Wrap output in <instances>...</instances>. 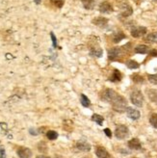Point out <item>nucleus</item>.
I'll return each mask as SVG.
<instances>
[{
  "instance_id": "f257e3e1",
  "label": "nucleus",
  "mask_w": 157,
  "mask_h": 158,
  "mask_svg": "<svg viewBox=\"0 0 157 158\" xmlns=\"http://www.w3.org/2000/svg\"><path fill=\"white\" fill-rule=\"evenodd\" d=\"M111 104H112L113 108L115 109V111L120 112V113L126 111V109H127L126 99H125L123 97L120 96V94H118V96L116 97V98L112 101Z\"/></svg>"
},
{
  "instance_id": "f03ea898",
  "label": "nucleus",
  "mask_w": 157,
  "mask_h": 158,
  "mask_svg": "<svg viewBox=\"0 0 157 158\" xmlns=\"http://www.w3.org/2000/svg\"><path fill=\"white\" fill-rule=\"evenodd\" d=\"M130 100L137 107H142L144 105V96L141 91L135 90L130 94Z\"/></svg>"
},
{
  "instance_id": "7ed1b4c3",
  "label": "nucleus",
  "mask_w": 157,
  "mask_h": 158,
  "mask_svg": "<svg viewBox=\"0 0 157 158\" xmlns=\"http://www.w3.org/2000/svg\"><path fill=\"white\" fill-rule=\"evenodd\" d=\"M129 135V130L127 128V126H125L123 124H119L115 129V136L117 139L119 140H123Z\"/></svg>"
},
{
  "instance_id": "20e7f679",
  "label": "nucleus",
  "mask_w": 157,
  "mask_h": 158,
  "mask_svg": "<svg viewBox=\"0 0 157 158\" xmlns=\"http://www.w3.org/2000/svg\"><path fill=\"white\" fill-rule=\"evenodd\" d=\"M119 7H120V11H121V15L123 18H128L133 14L132 7L127 3H122Z\"/></svg>"
},
{
  "instance_id": "39448f33",
  "label": "nucleus",
  "mask_w": 157,
  "mask_h": 158,
  "mask_svg": "<svg viewBox=\"0 0 157 158\" xmlns=\"http://www.w3.org/2000/svg\"><path fill=\"white\" fill-rule=\"evenodd\" d=\"M98 11L101 13V14H105V15H108V14H111L113 11H114V8L112 6V4L108 2V1H103L101 2L98 6Z\"/></svg>"
},
{
  "instance_id": "423d86ee",
  "label": "nucleus",
  "mask_w": 157,
  "mask_h": 158,
  "mask_svg": "<svg viewBox=\"0 0 157 158\" xmlns=\"http://www.w3.org/2000/svg\"><path fill=\"white\" fill-rule=\"evenodd\" d=\"M118 94H119L112 89H106L102 94V99L109 102V103H112V101L116 98V97L118 96Z\"/></svg>"
},
{
  "instance_id": "0eeeda50",
  "label": "nucleus",
  "mask_w": 157,
  "mask_h": 158,
  "mask_svg": "<svg viewBox=\"0 0 157 158\" xmlns=\"http://www.w3.org/2000/svg\"><path fill=\"white\" fill-rule=\"evenodd\" d=\"M147 28L144 26H135L131 29V36L133 38H141L147 34Z\"/></svg>"
},
{
  "instance_id": "6e6552de",
  "label": "nucleus",
  "mask_w": 157,
  "mask_h": 158,
  "mask_svg": "<svg viewBox=\"0 0 157 158\" xmlns=\"http://www.w3.org/2000/svg\"><path fill=\"white\" fill-rule=\"evenodd\" d=\"M122 54V49L121 47H112L111 49L108 50V58L109 60L114 61L117 58H119Z\"/></svg>"
},
{
  "instance_id": "1a4fd4ad",
  "label": "nucleus",
  "mask_w": 157,
  "mask_h": 158,
  "mask_svg": "<svg viewBox=\"0 0 157 158\" xmlns=\"http://www.w3.org/2000/svg\"><path fill=\"white\" fill-rule=\"evenodd\" d=\"M17 153L19 158H31V156H32V152H31V149L28 148H24V147L19 148Z\"/></svg>"
},
{
  "instance_id": "9d476101",
  "label": "nucleus",
  "mask_w": 157,
  "mask_h": 158,
  "mask_svg": "<svg viewBox=\"0 0 157 158\" xmlns=\"http://www.w3.org/2000/svg\"><path fill=\"white\" fill-rule=\"evenodd\" d=\"M126 114H127L128 118H130L131 120H133V121L139 120L140 117H141V114H140V112L138 111V110L135 109V108H132V107H127Z\"/></svg>"
},
{
  "instance_id": "9b49d317",
  "label": "nucleus",
  "mask_w": 157,
  "mask_h": 158,
  "mask_svg": "<svg viewBox=\"0 0 157 158\" xmlns=\"http://www.w3.org/2000/svg\"><path fill=\"white\" fill-rule=\"evenodd\" d=\"M76 148L79 149L80 152H88L91 151V145L87 141H84V140L78 141L76 144Z\"/></svg>"
},
{
  "instance_id": "f8f14e48",
  "label": "nucleus",
  "mask_w": 157,
  "mask_h": 158,
  "mask_svg": "<svg viewBox=\"0 0 157 158\" xmlns=\"http://www.w3.org/2000/svg\"><path fill=\"white\" fill-rule=\"evenodd\" d=\"M127 145H128L129 148L135 149V151H139V149L142 148V144H141L140 140L139 139H136V138H133L130 141H128V144Z\"/></svg>"
},
{
  "instance_id": "ddd939ff",
  "label": "nucleus",
  "mask_w": 157,
  "mask_h": 158,
  "mask_svg": "<svg viewBox=\"0 0 157 158\" xmlns=\"http://www.w3.org/2000/svg\"><path fill=\"white\" fill-rule=\"evenodd\" d=\"M96 154L98 158H111L110 153L106 151L103 147H97Z\"/></svg>"
},
{
  "instance_id": "4468645a",
  "label": "nucleus",
  "mask_w": 157,
  "mask_h": 158,
  "mask_svg": "<svg viewBox=\"0 0 157 158\" xmlns=\"http://www.w3.org/2000/svg\"><path fill=\"white\" fill-rule=\"evenodd\" d=\"M93 24L98 26V27H105L108 23V19H105V18H102V17H97L93 19L92 21Z\"/></svg>"
},
{
  "instance_id": "2eb2a0df",
  "label": "nucleus",
  "mask_w": 157,
  "mask_h": 158,
  "mask_svg": "<svg viewBox=\"0 0 157 158\" xmlns=\"http://www.w3.org/2000/svg\"><path fill=\"white\" fill-rule=\"evenodd\" d=\"M82 5L86 10H93L97 5V0H82Z\"/></svg>"
},
{
  "instance_id": "dca6fc26",
  "label": "nucleus",
  "mask_w": 157,
  "mask_h": 158,
  "mask_svg": "<svg viewBox=\"0 0 157 158\" xmlns=\"http://www.w3.org/2000/svg\"><path fill=\"white\" fill-rule=\"evenodd\" d=\"M90 55L93 57H97L100 58L103 55V50L100 47H92L90 49Z\"/></svg>"
},
{
  "instance_id": "f3484780",
  "label": "nucleus",
  "mask_w": 157,
  "mask_h": 158,
  "mask_svg": "<svg viewBox=\"0 0 157 158\" xmlns=\"http://www.w3.org/2000/svg\"><path fill=\"white\" fill-rule=\"evenodd\" d=\"M135 52L139 54H147L150 52V47L145 44H139L135 47Z\"/></svg>"
},
{
  "instance_id": "a211bd4d",
  "label": "nucleus",
  "mask_w": 157,
  "mask_h": 158,
  "mask_svg": "<svg viewBox=\"0 0 157 158\" xmlns=\"http://www.w3.org/2000/svg\"><path fill=\"white\" fill-rule=\"evenodd\" d=\"M147 94L148 98L152 102H157V90L155 89H150L147 91Z\"/></svg>"
},
{
  "instance_id": "6ab92c4d",
  "label": "nucleus",
  "mask_w": 157,
  "mask_h": 158,
  "mask_svg": "<svg viewBox=\"0 0 157 158\" xmlns=\"http://www.w3.org/2000/svg\"><path fill=\"white\" fill-rule=\"evenodd\" d=\"M122 80V73L118 69H114L112 76L110 77V81L112 82H119Z\"/></svg>"
},
{
  "instance_id": "aec40b11",
  "label": "nucleus",
  "mask_w": 157,
  "mask_h": 158,
  "mask_svg": "<svg viewBox=\"0 0 157 158\" xmlns=\"http://www.w3.org/2000/svg\"><path fill=\"white\" fill-rule=\"evenodd\" d=\"M123 39H125V35H124V33L121 32V31H119V32H117L113 35V42L115 44L120 43Z\"/></svg>"
},
{
  "instance_id": "412c9836",
  "label": "nucleus",
  "mask_w": 157,
  "mask_h": 158,
  "mask_svg": "<svg viewBox=\"0 0 157 158\" xmlns=\"http://www.w3.org/2000/svg\"><path fill=\"white\" fill-rule=\"evenodd\" d=\"M146 41L147 43H151V44H157V32L150 33L146 37Z\"/></svg>"
},
{
  "instance_id": "4be33fe9",
  "label": "nucleus",
  "mask_w": 157,
  "mask_h": 158,
  "mask_svg": "<svg viewBox=\"0 0 157 158\" xmlns=\"http://www.w3.org/2000/svg\"><path fill=\"white\" fill-rule=\"evenodd\" d=\"M92 120L97 123L98 125H102L103 124V122H104V118L102 116H100V115H97V114H93L92 116Z\"/></svg>"
},
{
  "instance_id": "5701e85b",
  "label": "nucleus",
  "mask_w": 157,
  "mask_h": 158,
  "mask_svg": "<svg viewBox=\"0 0 157 158\" xmlns=\"http://www.w3.org/2000/svg\"><path fill=\"white\" fill-rule=\"evenodd\" d=\"M80 101H81L82 106H84V107H89V106L91 105V101H90V99H89L88 97L86 96V94H81V97H80Z\"/></svg>"
},
{
  "instance_id": "b1692460",
  "label": "nucleus",
  "mask_w": 157,
  "mask_h": 158,
  "mask_svg": "<svg viewBox=\"0 0 157 158\" xmlns=\"http://www.w3.org/2000/svg\"><path fill=\"white\" fill-rule=\"evenodd\" d=\"M126 66H127V68L130 69H138V68L140 67L139 63H137V62L134 61V60H129V61H127V62H126Z\"/></svg>"
},
{
  "instance_id": "393cba45",
  "label": "nucleus",
  "mask_w": 157,
  "mask_h": 158,
  "mask_svg": "<svg viewBox=\"0 0 157 158\" xmlns=\"http://www.w3.org/2000/svg\"><path fill=\"white\" fill-rule=\"evenodd\" d=\"M46 137H48L51 141L56 140L58 138V133L56 131H54V130H49L48 133H46Z\"/></svg>"
},
{
  "instance_id": "a878e982",
  "label": "nucleus",
  "mask_w": 157,
  "mask_h": 158,
  "mask_svg": "<svg viewBox=\"0 0 157 158\" xmlns=\"http://www.w3.org/2000/svg\"><path fill=\"white\" fill-rule=\"evenodd\" d=\"M150 123L154 128L157 129V113H154L150 118Z\"/></svg>"
},
{
  "instance_id": "bb28decb",
  "label": "nucleus",
  "mask_w": 157,
  "mask_h": 158,
  "mask_svg": "<svg viewBox=\"0 0 157 158\" xmlns=\"http://www.w3.org/2000/svg\"><path fill=\"white\" fill-rule=\"evenodd\" d=\"M132 80L134 81L135 83H143L144 82V78L143 76H141L139 74H133L132 75Z\"/></svg>"
},
{
  "instance_id": "cd10ccee",
  "label": "nucleus",
  "mask_w": 157,
  "mask_h": 158,
  "mask_svg": "<svg viewBox=\"0 0 157 158\" xmlns=\"http://www.w3.org/2000/svg\"><path fill=\"white\" fill-rule=\"evenodd\" d=\"M147 79L151 84L153 85H157V73L156 74H148L147 75Z\"/></svg>"
},
{
  "instance_id": "c85d7f7f",
  "label": "nucleus",
  "mask_w": 157,
  "mask_h": 158,
  "mask_svg": "<svg viewBox=\"0 0 157 158\" xmlns=\"http://www.w3.org/2000/svg\"><path fill=\"white\" fill-rule=\"evenodd\" d=\"M51 2L55 7L59 8V9L64 6V0H51Z\"/></svg>"
},
{
  "instance_id": "c756f323",
  "label": "nucleus",
  "mask_w": 157,
  "mask_h": 158,
  "mask_svg": "<svg viewBox=\"0 0 157 158\" xmlns=\"http://www.w3.org/2000/svg\"><path fill=\"white\" fill-rule=\"evenodd\" d=\"M50 37H51V40H52L53 47H54V48H56V47H57V39H56V37H55V35H54L53 32L50 33Z\"/></svg>"
},
{
  "instance_id": "7c9ffc66",
  "label": "nucleus",
  "mask_w": 157,
  "mask_h": 158,
  "mask_svg": "<svg viewBox=\"0 0 157 158\" xmlns=\"http://www.w3.org/2000/svg\"><path fill=\"white\" fill-rule=\"evenodd\" d=\"M0 158H6V152L4 148H0Z\"/></svg>"
},
{
  "instance_id": "2f4dec72",
  "label": "nucleus",
  "mask_w": 157,
  "mask_h": 158,
  "mask_svg": "<svg viewBox=\"0 0 157 158\" xmlns=\"http://www.w3.org/2000/svg\"><path fill=\"white\" fill-rule=\"evenodd\" d=\"M104 133L106 134V135H107L109 138H111V137H112V132H111V130H110L109 128H105V129H104Z\"/></svg>"
},
{
  "instance_id": "473e14b6",
  "label": "nucleus",
  "mask_w": 157,
  "mask_h": 158,
  "mask_svg": "<svg viewBox=\"0 0 157 158\" xmlns=\"http://www.w3.org/2000/svg\"><path fill=\"white\" fill-rule=\"evenodd\" d=\"M150 54H151V56L157 57V50L156 49H152V50L150 51Z\"/></svg>"
},
{
  "instance_id": "72a5a7b5",
  "label": "nucleus",
  "mask_w": 157,
  "mask_h": 158,
  "mask_svg": "<svg viewBox=\"0 0 157 158\" xmlns=\"http://www.w3.org/2000/svg\"><path fill=\"white\" fill-rule=\"evenodd\" d=\"M36 158H50V157L45 156V155H39V156H37Z\"/></svg>"
},
{
  "instance_id": "f704fd0d",
  "label": "nucleus",
  "mask_w": 157,
  "mask_h": 158,
  "mask_svg": "<svg viewBox=\"0 0 157 158\" xmlns=\"http://www.w3.org/2000/svg\"><path fill=\"white\" fill-rule=\"evenodd\" d=\"M41 1H42V0H34V2H35L36 4H40Z\"/></svg>"
},
{
  "instance_id": "c9c22d12",
  "label": "nucleus",
  "mask_w": 157,
  "mask_h": 158,
  "mask_svg": "<svg viewBox=\"0 0 157 158\" xmlns=\"http://www.w3.org/2000/svg\"><path fill=\"white\" fill-rule=\"evenodd\" d=\"M153 1H154L155 3H157V0H153Z\"/></svg>"
}]
</instances>
